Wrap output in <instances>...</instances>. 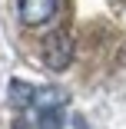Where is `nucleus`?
Wrapping results in <instances>:
<instances>
[{
  "label": "nucleus",
  "mask_w": 126,
  "mask_h": 129,
  "mask_svg": "<svg viewBox=\"0 0 126 129\" xmlns=\"http://www.w3.org/2000/svg\"><path fill=\"white\" fill-rule=\"evenodd\" d=\"M70 60H73V40L63 30H57L53 37H46V43H43V63L50 70H66Z\"/></svg>",
  "instance_id": "1"
},
{
  "label": "nucleus",
  "mask_w": 126,
  "mask_h": 129,
  "mask_svg": "<svg viewBox=\"0 0 126 129\" xmlns=\"http://www.w3.org/2000/svg\"><path fill=\"white\" fill-rule=\"evenodd\" d=\"M57 4L60 0H17V13H20V23L27 27H40L50 17L57 13Z\"/></svg>",
  "instance_id": "2"
},
{
  "label": "nucleus",
  "mask_w": 126,
  "mask_h": 129,
  "mask_svg": "<svg viewBox=\"0 0 126 129\" xmlns=\"http://www.w3.org/2000/svg\"><path fill=\"white\" fill-rule=\"evenodd\" d=\"M33 96H37L33 86H27V83H10V99H13V106H33Z\"/></svg>",
  "instance_id": "3"
},
{
  "label": "nucleus",
  "mask_w": 126,
  "mask_h": 129,
  "mask_svg": "<svg viewBox=\"0 0 126 129\" xmlns=\"http://www.w3.org/2000/svg\"><path fill=\"white\" fill-rule=\"evenodd\" d=\"M63 126V109H40V129H60Z\"/></svg>",
  "instance_id": "4"
}]
</instances>
